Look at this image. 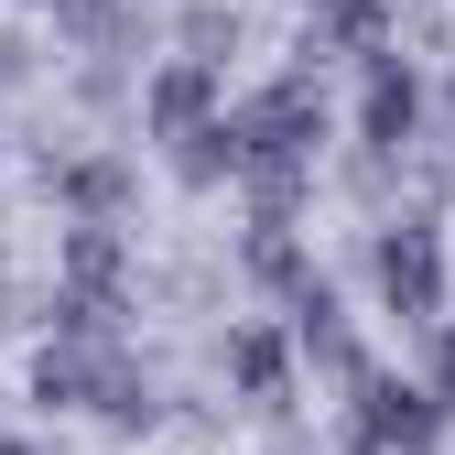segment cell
Returning a JSON list of instances; mask_svg holds the SVG:
<instances>
[{
	"label": "cell",
	"instance_id": "1",
	"mask_svg": "<svg viewBox=\"0 0 455 455\" xmlns=\"http://www.w3.org/2000/svg\"><path fill=\"white\" fill-rule=\"evenodd\" d=\"M434 434H444V402L423 379H379V369L358 379V402H347V444L358 455H423Z\"/></svg>",
	"mask_w": 455,
	"mask_h": 455
},
{
	"label": "cell",
	"instance_id": "10",
	"mask_svg": "<svg viewBox=\"0 0 455 455\" xmlns=\"http://www.w3.org/2000/svg\"><path fill=\"white\" fill-rule=\"evenodd\" d=\"M250 271H260V282H282V293H304V282H315L293 228H250Z\"/></svg>",
	"mask_w": 455,
	"mask_h": 455
},
{
	"label": "cell",
	"instance_id": "14",
	"mask_svg": "<svg viewBox=\"0 0 455 455\" xmlns=\"http://www.w3.org/2000/svg\"><path fill=\"white\" fill-rule=\"evenodd\" d=\"M0 455H44V444H0Z\"/></svg>",
	"mask_w": 455,
	"mask_h": 455
},
{
	"label": "cell",
	"instance_id": "9",
	"mask_svg": "<svg viewBox=\"0 0 455 455\" xmlns=\"http://www.w3.org/2000/svg\"><path fill=\"white\" fill-rule=\"evenodd\" d=\"M174 33H185V66H206V76H217V66H228V44H239V12H217V0H196V12H185Z\"/></svg>",
	"mask_w": 455,
	"mask_h": 455
},
{
	"label": "cell",
	"instance_id": "15",
	"mask_svg": "<svg viewBox=\"0 0 455 455\" xmlns=\"http://www.w3.org/2000/svg\"><path fill=\"white\" fill-rule=\"evenodd\" d=\"M304 12H336V0H304Z\"/></svg>",
	"mask_w": 455,
	"mask_h": 455
},
{
	"label": "cell",
	"instance_id": "6",
	"mask_svg": "<svg viewBox=\"0 0 455 455\" xmlns=\"http://www.w3.org/2000/svg\"><path fill=\"white\" fill-rule=\"evenodd\" d=\"M141 120H152L163 141H196V131L217 120V76H206V66H185V54H174V66H163V76L141 87Z\"/></svg>",
	"mask_w": 455,
	"mask_h": 455
},
{
	"label": "cell",
	"instance_id": "2",
	"mask_svg": "<svg viewBox=\"0 0 455 455\" xmlns=\"http://www.w3.org/2000/svg\"><path fill=\"white\" fill-rule=\"evenodd\" d=\"M369 282H379L390 315H444V250H434V228L423 217H390L369 239Z\"/></svg>",
	"mask_w": 455,
	"mask_h": 455
},
{
	"label": "cell",
	"instance_id": "4",
	"mask_svg": "<svg viewBox=\"0 0 455 455\" xmlns=\"http://www.w3.org/2000/svg\"><path fill=\"white\" fill-rule=\"evenodd\" d=\"M423 131V76L402 66V54H369V87H358V141L369 152H402Z\"/></svg>",
	"mask_w": 455,
	"mask_h": 455
},
{
	"label": "cell",
	"instance_id": "13",
	"mask_svg": "<svg viewBox=\"0 0 455 455\" xmlns=\"http://www.w3.org/2000/svg\"><path fill=\"white\" fill-rule=\"evenodd\" d=\"M271 455H315V444H271Z\"/></svg>",
	"mask_w": 455,
	"mask_h": 455
},
{
	"label": "cell",
	"instance_id": "5",
	"mask_svg": "<svg viewBox=\"0 0 455 455\" xmlns=\"http://www.w3.org/2000/svg\"><path fill=\"white\" fill-rule=\"evenodd\" d=\"M44 185L76 206V228H108V217H120V196H131V163H120V152H76V163L44 152Z\"/></svg>",
	"mask_w": 455,
	"mask_h": 455
},
{
	"label": "cell",
	"instance_id": "7",
	"mask_svg": "<svg viewBox=\"0 0 455 455\" xmlns=\"http://www.w3.org/2000/svg\"><path fill=\"white\" fill-rule=\"evenodd\" d=\"M228 379H239V402L282 412L293 402V347H282L271 325H228Z\"/></svg>",
	"mask_w": 455,
	"mask_h": 455
},
{
	"label": "cell",
	"instance_id": "8",
	"mask_svg": "<svg viewBox=\"0 0 455 455\" xmlns=\"http://www.w3.org/2000/svg\"><path fill=\"white\" fill-rule=\"evenodd\" d=\"M174 174H185V185H217V174H239V131H228V120H206L196 141H174Z\"/></svg>",
	"mask_w": 455,
	"mask_h": 455
},
{
	"label": "cell",
	"instance_id": "12",
	"mask_svg": "<svg viewBox=\"0 0 455 455\" xmlns=\"http://www.w3.org/2000/svg\"><path fill=\"white\" fill-rule=\"evenodd\" d=\"M22 76H33V44H22V33H0V87H22Z\"/></svg>",
	"mask_w": 455,
	"mask_h": 455
},
{
	"label": "cell",
	"instance_id": "3",
	"mask_svg": "<svg viewBox=\"0 0 455 455\" xmlns=\"http://www.w3.org/2000/svg\"><path fill=\"white\" fill-rule=\"evenodd\" d=\"M120 369H131V347L120 336H54V347L33 358V402H87V412H108V390H120Z\"/></svg>",
	"mask_w": 455,
	"mask_h": 455
},
{
	"label": "cell",
	"instance_id": "11",
	"mask_svg": "<svg viewBox=\"0 0 455 455\" xmlns=\"http://www.w3.org/2000/svg\"><path fill=\"white\" fill-rule=\"evenodd\" d=\"M423 390L455 412V325H434V369H423Z\"/></svg>",
	"mask_w": 455,
	"mask_h": 455
}]
</instances>
